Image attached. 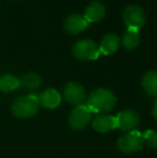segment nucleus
Wrapping results in <instances>:
<instances>
[{"label": "nucleus", "instance_id": "obj_1", "mask_svg": "<svg viewBox=\"0 0 157 158\" xmlns=\"http://www.w3.org/2000/svg\"><path fill=\"white\" fill-rule=\"evenodd\" d=\"M116 97L111 90L107 88H97L93 90L87 97L86 106L92 113H108L114 108Z\"/></svg>", "mask_w": 157, "mask_h": 158}, {"label": "nucleus", "instance_id": "obj_2", "mask_svg": "<svg viewBox=\"0 0 157 158\" xmlns=\"http://www.w3.org/2000/svg\"><path fill=\"white\" fill-rule=\"evenodd\" d=\"M39 97L37 95H27L16 99L12 106V113L19 118H29L37 114L39 110Z\"/></svg>", "mask_w": 157, "mask_h": 158}, {"label": "nucleus", "instance_id": "obj_3", "mask_svg": "<svg viewBox=\"0 0 157 158\" xmlns=\"http://www.w3.org/2000/svg\"><path fill=\"white\" fill-rule=\"evenodd\" d=\"M144 140L143 135L138 130H132L122 135L118 141V148L125 154H131L142 150Z\"/></svg>", "mask_w": 157, "mask_h": 158}, {"label": "nucleus", "instance_id": "obj_4", "mask_svg": "<svg viewBox=\"0 0 157 158\" xmlns=\"http://www.w3.org/2000/svg\"><path fill=\"white\" fill-rule=\"evenodd\" d=\"M72 54L79 60H95L100 56V51L94 41L84 39L74 44Z\"/></svg>", "mask_w": 157, "mask_h": 158}, {"label": "nucleus", "instance_id": "obj_5", "mask_svg": "<svg viewBox=\"0 0 157 158\" xmlns=\"http://www.w3.org/2000/svg\"><path fill=\"white\" fill-rule=\"evenodd\" d=\"M92 114V111L88 109L86 104H80V106H74L70 112L69 118H68L69 126L73 130H82L90 122Z\"/></svg>", "mask_w": 157, "mask_h": 158}, {"label": "nucleus", "instance_id": "obj_6", "mask_svg": "<svg viewBox=\"0 0 157 158\" xmlns=\"http://www.w3.org/2000/svg\"><path fill=\"white\" fill-rule=\"evenodd\" d=\"M123 19L127 29L139 31L145 24V15L139 6H130L124 11Z\"/></svg>", "mask_w": 157, "mask_h": 158}, {"label": "nucleus", "instance_id": "obj_7", "mask_svg": "<svg viewBox=\"0 0 157 158\" xmlns=\"http://www.w3.org/2000/svg\"><path fill=\"white\" fill-rule=\"evenodd\" d=\"M64 98L68 103L74 106L83 104L84 100L86 99L85 89L76 82H69L64 87Z\"/></svg>", "mask_w": 157, "mask_h": 158}, {"label": "nucleus", "instance_id": "obj_8", "mask_svg": "<svg viewBox=\"0 0 157 158\" xmlns=\"http://www.w3.org/2000/svg\"><path fill=\"white\" fill-rule=\"evenodd\" d=\"M118 128L123 131L136 130L139 125V114L134 110H125L119 112L115 116Z\"/></svg>", "mask_w": 157, "mask_h": 158}, {"label": "nucleus", "instance_id": "obj_9", "mask_svg": "<svg viewBox=\"0 0 157 158\" xmlns=\"http://www.w3.org/2000/svg\"><path fill=\"white\" fill-rule=\"evenodd\" d=\"M93 128L100 133H105L118 128L115 116L109 114H98L92 122Z\"/></svg>", "mask_w": 157, "mask_h": 158}, {"label": "nucleus", "instance_id": "obj_10", "mask_svg": "<svg viewBox=\"0 0 157 158\" xmlns=\"http://www.w3.org/2000/svg\"><path fill=\"white\" fill-rule=\"evenodd\" d=\"M88 22L85 19L83 15L80 14H71L67 17L65 22V29L67 32L71 35H78V33L84 31L88 27Z\"/></svg>", "mask_w": 157, "mask_h": 158}, {"label": "nucleus", "instance_id": "obj_11", "mask_svg": "<svg viewBox=\"0 0 157 158\" xmlns=\"http://www.w3.org/2000/svg\"><path fill=\"white\" fill-rule=\"evenodd\" d=\"M38 97L40 106L46 109H55L61 102V95L54 88H48L43 90Z\"/></svg>", "mask_w": 157, "mask_h": 158}, {"label": "nucleus", "instance_id": "obj_12", "mask_svg": "<svg viewBox=\"0 0 157 158\" xmlns=\"http://www.w3.org/2000/svg\"><path fill=\"white\" fill-rule=\"evenodd\" d=\"M105 8L101 2H93L89 6L86 8L85 13L83 16L85 17V19L88 22V24L90 23H96L99 22L105 17Z\"/></svg>", "mask_w": 157, "mask_h": 158}, {"label": "nucleus", "instance_id": "obj_13", "mask_svg": "<svg viewBox=\"0 0 157 158\" xmlns=\"http://www.w3.org/2000/svg\"><path fill=\"white\" fill-rule=\"evenodd\" d=\"M119 46V39L116 35L113 33H109V35H105L102 38L100 42V45H99V51H100V54L103 55H110L115 53L118 50Z\"/></svg>", "mask_w": 157, "mask_h": 158}, {"label": "nucleus", "instance_id": "obj_14", "mask_svg": "<svg viewBox=\"0 0 157 158\" xmlns=\"http://www.w3.org/2000/svg\"><path fill=\"white\" fill-rule=\"evenodd\" d=\"M142 86L150 96L157 97V71H149L142 79Z\"/></svg>", "mask_w": 157, "mask_h": 158}, {"label": "nucleus", "instance_id": "obj_15", "mask_svg": "<svg viewBox=\"0 0 157 158\" xmlns=\"http://www.w3.org/2000/svg\"><path fill=\"white\" fill-rule=\"evenodd\" d=\"M122 43H123V45L129 51L137 48L139 46V44H140V35H139V31L132 30V29H127L126 32L123 35Z\"/></svg>", "mask_w": 157, "mask_h": 158}, {"label": "nucleus", "instance_id": "obj_16", "mask_svg": "<svg viewBox=\"0 0 157 158\" xmlns=\"http://www.w3.org/2000/svg\"><path fill=\"white\" fill-rule=\"evenodd\" d=\"M41 85V79L36 73H27L19 80V87L27 90H35Z\"/></svg>", "mask_w": 157, "mask_h": 158}, {"label": "nucleus", "instance_id": "obj_17", "mask_svg": "<svg viewBox=\"0 0 157 158\" xmlns=\"http://www.w3.org/2000/svg\"><path fill=\"white\" fill-rule=\"evenodd\" d=\"M19 87V80L12 74H4L0 77V90L10 93Z\"/></svg>", "mask_w": 157, "mask_h": 158}, {"label": "nucleus", "instance_id": "obj_18", "mask_svg": "<svg viewBox=\"0 0 157 158\" xmlns=\"http://www.w3.org/2000/svg\"><path fill=\"white\" fill-rule=\"evenodd\" d=\"M142 135L144 143H147L149 148L157 150V131L149 129V130L144 131V133H142Z\"/></svg>", "mask_w": 157, "mask_h": 158}, {"label": "nucleus", "instance_id": "obj_19", "mask_svg": "<svg viewBox=\"0 0 157 158\" xmlns=\"http://www.w3.org/2000/svg\"><path fill=\"white\" fill-rule=\"evenodd\" d=\"M152 113H153V116L155 117V119L157 121V99L154 101V106H153V111H152Z\"/></svg>", "mask_w": 157, "mask_h": 158}]
</instances>
